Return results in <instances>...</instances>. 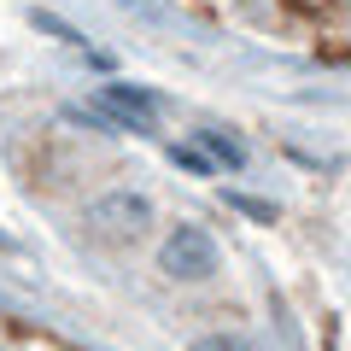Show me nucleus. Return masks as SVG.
<instances>
[{
    "label": "nucleus",
    "mask_w": 351,
    "mask_h": 351,
    "mask_svg": "<svg viewBox=\"0 0 351 351\" xmlns=\"http://www.w3.org/2000/svg\"><path fill=\"white\" fill-rule=\"evenodd\" d=\"M88 228L106 234V240H135V234L152 228V199L135 193V188H112V193H100V199L88 205Z\"/></svg>",
    "instance_id": "2"
},
{
    "label": "nucleus",
    "mask_w": 351,
    "mask_h": 351,
    "mask_svg": "<svg viewBox=\"0 0 351 351\" xmlns=\"http://www.w3.org/2000/svg\"><path fill=\"white\" fill-rule=\"evenodd\" d=\"M199 152L211 164H234V170H240V158H246V152H240L234 141H223V135H199Z\"/></svg>",
    "instance_id": "4"
},
{
    "label": "nucleus",
    "mask_w": 351,
    "mask_h": 351,
    "mask_svg": "<svg viewBox=\"0 0 351 351\" xmlns=\"http://www.w3.org/2000/svg\"><path fill=\"white\" fill-rule=\"evenodd\" d=\"M100 106H106V112H112L123 129H152V123H158V106H152L147 88H123V82H112V88L100 94Z\"/></svg>",
    "instance_id": "3"
},
{
    "label": "nucleus",
    "mask_w": 351,
    "mask_h": 351,
    "mask_svg": "<svg viewBox=\"0 0 351 351\" xmlns=\"http://www.w3.org/2000/svg\"><path fill=\"white\" fill-rule=\"evenodd\" d=\"M158 269H164L170 281H211L217 269H223V252H217V240L205 234V228L182 223L176 234H164V246H158Z\"/></svg>",
    "instance_id": "1"
}]
</instances>
